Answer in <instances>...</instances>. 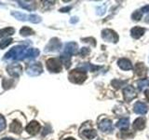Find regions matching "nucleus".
<instances>
[{"instance_id": "obj_18", "label": "nucleus", "mask_w": 149, "mask_h": 140, "mask_svg": "<svg viewBox=\"0 0 149 140\" xmlns=\"http://www.w3.org/2000/svg\"><path fill=\"white\" fill-rule=\"evenodd\" d=\"M22 126L19 121L15 120L10 124V131H12V132L16 134H20L22 132Z\"/></svg>"}, {"instance_id": "obj_27", "label": "nucleus", "mask_w": 149, "mask_h": 140, "mask_svg": "<svg viewBox=\"0 0 149 140\" xmlns=\"http://www.w3.org/2000/svg\"><path fill=\"white\" fill-rule=\"evenodd\" d=\"M83 41L85 42H90V43H92V46H95L96 45V42H95V39L92 38V37H88V38H84Z\"/></svg>"}, {"instance_id": "obj_26", "label": "nucleus", "mask_w": 149, "mask_h": 140, "mask_svg": "<svg viewBox=\"0 0 149 140\" xmlns=\"http://www.w3.org/2000/svg\"><path fill=\"white\" fill-rule=\"evenodd\" d=\"M90 52H91V50L88 49V48H82L80 50V54L82 56H86V55H88Z\"/></svg>"}, {"instance_id": "obj_6", "label": "nucleus", "mask_w": 149, "mask_h": 140, "mask_svg": "<svg viewBox=\"0 0 149 140\" xmlns=\"http://www.w3.org/2000/svg\"><path fill=\"white\" fill-rule=\"evenodd\" d=\"M133 111L137 114L144 115L148 112V106L143 102H136V104L133 106Z\"/></svg>"}, {"instance_id": "obj_14", "label": "nucleus", "mask_w": 149, "mask_h": 140, "mask_svg": "<svg viewBox=\"0 0 149 140\" xmlns=\"http://www.w3.org/2000/svg\"><path fill=\"white\" fill-rule=\"evenodd\" d=\"M146 127V119L144 118H138L134 120L133 128L137 131H141Z\"/></svg>"}, {"instance_id": "obj_2", "label": "nucleus", "mask_w": 149, "mask_h": 140, "mask_svg": "<svg viewBox=\"0 0 149 140\" xmlns=\"http://www.w3.org/2000/svg\"><path fill=\"white\" fill-rule=\"evenodd\" d=\"M47 68H48L50 72L58 73L62 71V62L56 58H50L47 61Z\"/></svg>"}, {"instance_id": "obj_11", "label": "nucleus", "mask_w": 149, "mask_h": 140, "mask_svg": "<svg viewBox=\"0 0 149 140\" xmlns=\"http://www.w3.org/2000/svg\"><path fill=\"white\" fill-rule=\"evenodd\" d=\"M118 64L119 68L122 70H132V64L130 63V61L126 59V58H121L118 61Z\"/></svg>"}, {"instance_id": "obj_24", "label": "nucleus", "mask_w": 149, "mask_h": 140, "mask_svg": "<svg viewBox=\"0 0 149 140\" xmlns=\"http://www.w3.org/2000/svg\"><path fill=\"white\" fill-rule=\"evenodd\" d=\"M11 41H12L11 38H8V39H6V40L1 41V42H0V48L4 49L5 47H7L8 44H10V43H11Z\"/></svg>"}, {"instance_id": "obj_34", "label": "nucleus", "mask_w": 149, "mask_h": 140, "mask_svg": "<svg viewBox=\"0 0 149 140\" xmlns=\"http://www.w3.org/2000/svg\"><path fill=\"white\" fill-rule=\"evenodd\" d=\"M64 140H76V139L73 138V137H67V138H65Z\"/></svg>"}, {"instance_id": "obj_25", "label": "nucleus", "mask_w": 149, "mask_h": 140, "mask_svg": "<svg viewBox=\"0 0 149 140\" xmlns=\"http://www.w3.org/2000/svg\"><path fill=\"white\" fill-rule=\"evenodd\" d=\"M125 83H126V81H120V80H118V79L112 81V84H113L116 88H119L120 85H122V84H125Z\"/></svg>"}, {"instance_id": "obj_19", "label": "nucleus", "mask_w": 149, "mask_h": 140, "mask_svg": "<svg viewBox=\"0 0 149 140\" xmlns=\"http://www.w3.org/2000/svg\"><path fill=\"white\" fill-rule=\"evenodd\" d=\"M137 86H138L140 91H143V89H146V87L149 86V80H148V79H146V78L140 79V80L137 81Z\"/></svg>"}, {"instance_id": "obj_4", "label": "nucleus", "mask_w": 149, "mask_h": 140, "mask_svg": "<svg viewBox=\"0 0 149 140\" xmlns=\"http://www.w3.org/2000/svg\"><path fill=\"white\" fill-rule=\"evenodd\" d=\"M123 95H124V99L127 102L132 101L134 98H136L137 93L136 91L134 90V88L132 86H127L124 90H123Z\"/></svg>"}, {"instance_id": "obj_21", "label": "nucleus", "mask_w": 149, "mask_h": 140, "mask_svg": "<svg viewBox=\"0 0 149 140\" xmlns=\"http://www.w3.org/2000/svg\"><path fill=\"white\" fill-rule=\"evenodd\" d=\"M142 16H143V12L141 10H136L132 13V19L134 21H140L142 19Z\"/></svg>"}, {"instance_id": "obj_7", "label": "nucleus", "mask_w": 149, "mask_h": 140, "mask_svg": "<svg viewBox=\"0 0 149 140\" xmlns=\"http://www.w3.org/2000/svg\"><path fill=\"white\" fill-rule=\"evenodd\" d=\"M77 52V44L76 42H69V43H66L64 50H63L64 54L71 56V55L76 54Z\"/></svg>"}, {"instance_id": "obj_9", "label": "nucleus", "mask_w": 149, "mask_h": 140, "mask_svg": "<svg viewBox=\"0 0 149 140\" xmlns=\"http://www.w3.org/2000/svg\"><path fill=\"white\" fill-rule=\"evenodd\" d=\"M39 130H40V124L37 123V121H31V123L27 125V127H26V131L28 133H29L30 134H33V135H35L37 133L39 132Z\"/></svg>"}, {"instance_id": "obj_23", "label": "nucleus", "mask_w": 149, "mask_h": 140, "mask_svg": "<svg viewBox=\"0 0 149 140\" xmlns=\"http://www.w3.org/2000/svg\"><path fill=\"white\" fill-rule=\"evenodd\" d=\"M97 14L98 15H104L105 10H106V5L104 4V5H102V6H100L99 8H97Z\"/></svg>"}, {"instance_id": "obj_16", "label": "nucleus", "mask_w": 149, "mask_h": 140, "mask_svg": "<svg viewBox=\"0 0 149 140\" xmlns=\"http://www.w3.org/2000/svg\"><path fill=\"white\" fill-rule=\"evenodd\" d=\"M80 134H81V136L91 140V139H93L96 136L97 132H96L95 130H93V129H91V130H85V131H83V133H80Z\"/></svg>"}, {"instance_id": "obj_31", "label": "nucleus", "mask_w": 149, "mask_h": 140, "mask_svg": "<svg viewBox=\"0 0 149 140\" xmlns=\"http://www.w3.org/2000/svg\"><path fill=\"white\" fill-rule=\"evenodd\" d=\"M78 21V19L77 17H72V19L70 20V22H72V23H74V22H77Z\"/></svg>"}, {"instance_id": "obj_10", "label": "nucleus", "mask_w": 149, "mask_h": 140, "mask_svg": "<svg viewBox=\"0 0 149 140\" xmlns=\"http://www.w3.org/2000/svg\"><path fill=\"white\" fill-rule=\"evenodd\" d=\"M61 46H62V44H61L58 38H52L49 41V45L46 47V51H56L61 48Z\"/></svg>"}, {"instance_id": "obj_33", "label": "nucleus", "mask_w": 149, "mask_h": 140, "mask_svg": "<svg viewBox=\"0 0 149 140\" xmlns=\"http://www.w3.org/2000/svg\"><path fill=\"white\" fill-rule=\"evenodd\" d=\"M144 21H146V22L149 23V15L147 17H146V19H144Z\"/></svg>"}, {"instance_id": "obj_32", "label": "nucleus", "mask_w": 149, "mask_h": 140, "mask_svg": "<svg viewBox=\"0 0 149 140\" xmlns=\"http://www.w3.org/2000/svg\"><path fill=\"white\" fill-rule=\"evenodd\" d=\"M144 94H146V99L149 101V90H146V92H144Z\"/></svg>"}, {"instance_id": "obj_35", "label": "nucleus", "mask_w": 149, "mask_h": 140, "mask_svg": "<svg viewBox=\"0 0 149 140\" xmlns=\"http://www.w3.org/2000/svg\"><path fill=\"white\" fill-rule=\"evenodd\" d=\"M3 140H14V139H12V138H4Z\"/></svg>"}, {"instance_id": "obj_12", "label": "nucleus", "mask_w": 149, "mask_h": 140, "mask_svg": "<svg viewBox=\"0 0 149 140\" xmlns=\"http://www.w3.org/2000/svg\"><path fill=\"white\" fill-rule=\"evenodd\" d=\"M144 32H146V30H144V28L143 27H139V26H136V27H133L132 30H130V35H132V36L133 37V38H140L141 36H143Z\"/></svg>"}, {"instance_id": "obj_15", "label": "nucleus", "mask_w": 149, "mask_h": 140, "mask_svg": "<svg viewBox=\"0 0 149 140\" xmlns=\"http://www.w3.org/2000/svg\"><path fill=\"white\" fill-rule=\"evenodd\" d=\"M101 67L100 66H96V65H93L90 63H85V64H82L80 65H78V69H81L83 71H88V70H90V71H96V70L100 69Z\"/></svg>"}, {"instance_id": "obj_13", "label": "nucleus", "mask_w": 149, "mask_h": 140, "mask_svg": "<svg viewBox=\"0 0 149 140\" xmlns=\"http://www.w3.org/2000/svg\"><path fill=\"white\" fill-rule=\"evenodd\" d=\"M146 70H147L146 66L143 63H138L135 65V73H136V75L139 77L146 76Z\"/></svg>"}, {"instance_id": "obj_20", "label": "nucleus", "mask_w": 149, "mask_h": 140, "mask_svg": "<svg viewBox=\"0 0 149 140\" xmlns=\"http://www.w3.org/2000/svg\"><path fill=\"white\" fill-rule=\"evenodd\" d=\"M15 32V30L13 28H5V29L0 30V37H3V36H8L9 35H12L13 33Z\"/></svg>"}, {"instance_id": "obj_29", "label": "nucleus", "mask_w": 149, "mask_h": 140, "mask_svg": "<svg viewBox=\"0 0 149 140\" xmlns=\"http://www.w3.org/2000/svg\"><path fill=\"white\" fill-rule=\"evenodd\" d=\"M141 10H142L143 13V12H148V11H149V5H146V6L143 7Z\"/></svg>"}, {"instance_id": "obj_8", "label": "nucleus", "mask_w": 149, "mask_h": 140, "mask_svg": "<svg viewBox=\"0 0 149 140\" xmlns=\"http://www.w3.org/2000/svg\"><path fill=\"white\" fill-rule=\"evenodd\" d=\"M42 66L40 63H35V64H30L29 68H28V73L32 76H37L42 73Z\"/></svg>"}, {"instance_id": "obj_30", "label": "nucleus", "mask_w": 149, "mask_h": 140, "mask_svg": "<svg viewBox=\"0 0 149 140\" xmlns=\"http://www.w3.org/2000/svg\"><path fill=\"white\" fill-rule=\"evenodd\" d=\"M70 9H71V8H70V7H65V8H61V9H60V11H61V12H67V11L70 10Z\"/></svg>"}, {"instance_id": "obj_17", "label": "nucleus", "mask_w": 149, "mask_h": 140, "mask_svg": "<svg viewBox=\"0 0 149 140\" xmlns=\"http://www.w3.org/2000/svg\"><path fill=\"white\" fill-rule=\"evenodd\" d=\"M129 124H130V120L128 118H122L118 121L116 127L119 128L120 130H126L129 127Z\"/></svg>"}, {"instance_id": "obj_22", "label": "nucleus", "mask_w": 149, "mask_h": 140, "mask_svg": "<svg viewBox=\"0 0 149 140\" xmlns=\"http://www.w3.org/2000/svg\"><path fill=\"white\" fill-rule=\"evenodd\" d=\"M21 34L22 36H29V35H33L34 34V31H33L30 27H23L21 30Z\"/></svg>"}, {"instance_id": "obj_5", "label": "nucleus", "mask_w": 149, "mask_h": 140, "mask_svg": "<svg viewBox=\"0 0 149 140\" xmlns=\"http://www.w3.org/2000/svg\"><path fill=\"white\" fill-rule=\"evenodd\" d=\"M98 127H99V129L102 131V132L108 133L113 130V123H112V120H110L108 119H104L98 123Z\"/></svg>"}, {"instance_id": "obj_1", "label": "nucleus", "mask_w": 149, "mask_h": 140, "mask_svg": "<svg viewBox=\"0 0 149 140\" xmlns=\"http://www.w3.org/2000/svg\"><path fill=\"white\" fill-rule=\"evenodd\" d=\"M70 81H72L73 83L77 84H81L86 80L87 78V74L85 71H83L81 69H74L71 72L69 73L68 76Z\"/></svg>"}, {"instance_id": "obj_28", "label": "nucleus", "mask_w": 149, "mask_h": 140, "mask_svg": "<svg viewBox=\"0 0 149 140\" xmlns=\"http://www.w3.org/2000/svg\"><path fill=\"white\" fill-rule=\"evenodd\" d=\"M5 126H6V124H5V120H4L3 117L0 116V130L4 129Z\"/></svg>"}, {"instance_id": "obj_3", "label": "nucleus", "mask_w": 149, "mask_h": 140, "mask_svg": "<svg viewBox=\"0 0 149 140\" xmlns=\"http://www.w3.org/2000/svg\"><path fill=\"white\" fill-rule=\"evenodd\" d=\"M102 39L108 42H113V43H116L118 41V35L114 30L111 29H104L102 31Z\"/></svg>"}]
</instances>
